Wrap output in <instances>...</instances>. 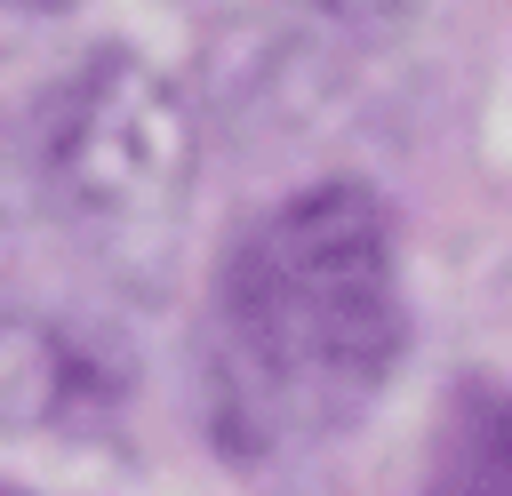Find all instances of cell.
<instances>
[{"label":"cell","instance_id":"277c9868","mask_svg":"<svg viewBox=\"0 0 512 496\" xmlns=\"http://www.w3.org/2000/svg\"><path fill=\"white\" fill-rule=\"evenodd\" d=\"M304 8H320V16H336V24H400V16H416L424 0H304Z\"/></svg>","mask_w":512,"mask_h":496},{"label":"cell","instance_id":"5b68a950","mask_svg":"<svg viewBox=\"0 0 512 496\" xmlns=\"http://www.w3.org/2000/svg\"><path fill=\"white\" fill-rule=\"evenodd\" d=\"M16 16H56V8H72V0H8Z\"/></svg>","mask_w":512,"mask_h":496},{"label":"cell","instance_id":"3957f363","mask_svg":"<svg viewBox=\"0 0 512 496\" xmlns=\"http://www.w3.org/2000/svg\"><path fill=\"white\" fill-rule=\"evenodd\" d=\"M432 496H512V384H464L432 440Z\"/></svg>","mask_w":512,"mask_h":496},{"label":"cell","instance_id":"8992f818","mask_svg":"<svg viewBox=\"0 0 512 496\" xmlns=\"http://www.w3.org/2000/svg\"><path fill=\"white\" fill-rule=\"evenodd\" d=\"M0 496H32V488H0Z\"/></svg>","mask_w":512,"mask_h":496},{"label":"cell","instance_id":"7a4b0ae2","mask_svg":"<svg viewBox=\"0 0 512 496\" xmlns=\"http://www.w3.org/2000/svg\"><path fill=\"white\" fill-rule=\"evenodd\" d=\"M24 184L40 224L120 296H160L176 280L200 128L176 80L136 48H88L56 72L24 120Z\"/></svg>","mask_w":512,"mask_h":496},{"label":"cell","instance_id":"6da1fadb","mask_svg":"<svg viewBox=\"0 0 512 496\" xmlns=\"http://www.w3.org/2000/svg\"><path fill=\"white\" fill-rule=\"evenodd\" d=\"M408 352L392 216L368 184L272 200L216 264L200 400L232 456H304L368 416Z\"/></svg>","mask_w":512,"mask_h":496}]
</instances>
